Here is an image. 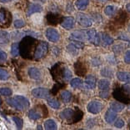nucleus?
I'll return each instance as SVG.
<instances>
[{
	"instance_id": "1",
	"label": "nucleus",
	"mask_w": 130,
	"mask_h": 130,
	"mask_svg": "<svg viewBox=\"0 0 130 130\" xmlns=\"http://www.w3.org/2000/svg\"><path fill=\"white\" fill-rule=\"evenodd\" d=\"M36 39L31 36H26L22 39L19 43V54L24 58H31V55L32 54Z\"/></svg>"
},
{
	"instance_id": "2",
	"label": "nucleus",
	"mask_w": 130,
	"mask_h": 130,
	"mask_svg": "<svg viewBox=\"0 0 130 130\" xmlns=\"http://www.w3.org/2000/svg\"><path fill=\"white\" fill-rule=\"evenodd\" d=\"M7 103L11 107L16 108L19 111L27 110L30 106V103H29L28 99L21 95H17L13 98L7 99Z\"/></svg>"
},
{
	"instance_id": "3",
	"label": "nucleus",
	"mask_w": 130,
	"mask_h": 130,
	"mask_svg": "<svg viewBox=\"0 0 130 130\" xmlns=\"http://www.w3.org/2000/svg\"><path fill=\"white\" fill-rule=\"evenodd\" d=\"M48 51V44L46 42H41L36 46V48L34 50V58L35 59H40L43 58L47 54Z\"/></svg>"
},
{
	"instance_id": "4",
	"label": "nucleus",
	"mask_w": 130,
	"mask_h": 130,
	"mask_svg": "<svg viewBox=\"0 0 130 130\" xmlns=\"http://www.w3.org/2000/svg\"><path fill=\"white\" fill-rule=\"evenodd\" d=\"M113 96L115 99L121 103H123L125 104L130 103V98L128 96V94L123 92V89H122L121 88H115L113 92Z\"/></svg>"
},
{
	"instance_id": "5",
	"label": "nucleus",
	"mask_w": 130,
	"mask_h": 130,
	"mask_svg": "<svg viewBox=\"0 0 130 130\" xmlns=\"http://www.w3.org/2000/svg\"><path fill=\"white\" fill-rule=\"evenodd\" d=\"M32 95L36 99H48L50 96V92L48 89L44 88H36L32 90Z\"/></svg>"
},
{
	"instance_id": "6",
	"label": "nucleus",
	"mask_w": 130,
	"mask_h": 130,
	"mask_svg": "<svg viewBox=\"0 0 130 130\" xmlns=\"http://www.w3.org/2000/svg\"><path fill=\"white\" fill-rule=\"evenodd\" d=\"M77 22L79 23V25H81L82 27H90L92 25V19H90V17H88L87 14L79 13L77 14L76 17Z\"/></svg>"
},
{
	"instance_id": "7",
	"label": "nucleus",
	"mask_w": 130,
	"mask_h": 130,
	"mask_svg": "<svg viewBox=\"0 0 130 130\" xmlns=\"http://www.w3.org/2000/svg\"><path fill=\"white\" fill-rule=\"evenodd\" d=\"M11 23V13L5 9H0V24L8 27Z\"/></svg>"
},
{
	"instance_id": "8",
	"label": "nucleus",
	"mask_w": 130,
	"mask_h": 130,
	"mask_svg": "<svg viewBox=\"0 0 130 130\" xmlns=\"http://www.w3.org/2000/svg\"><path fill=\"white\" fill-rule=\"evenodd\" d=\"M103 108V104L99 101H92L88 104L87 109L91 113L97 114L101 112Z\"/></svg>"
},
{
	"instance_id": "9",
	"label": "nucleus",
	"mask_w": 130,
	"mask_h": 130,
	"mask_svg": "<svg viewBox=\"0 0 130 130\" xmlns=\"http://www.w3.org/2000/svg\"><path fill=\"white\" fill-rule=\"evenodd\" d=\"M46 37L50 42L56 43L60 39V35L56 29L53 28H48L46 31Z\"/></svg>"
},
{
	"instance_id": "10",
	"label": "nucleus",
	"mask_w": 130,
	"mask_h": 130,
	"mask_svg": "<svg viewBox=\"0 0 130 130\" xmlns=\"http://www.w3.org/2000/svg\"><path fill=\"white\" fill-rule=\"evenodd\" d=\"M87 38V34L86 32L81 30H78V31H74L71 34L69 39L72 41H84Z\"/></svg>"
},
{
	"instance_id": "11",
	"label": "nucleus",
	"mask_w": 130,
	"mask_h": 130,
	"mask_svg": "<svg viewBox=\"0 0 130 130\" xmlns=\"http://www.w3.org/2000/svg\"><path fill=\"white\" fill-rule=\"evenodd\" d=\"M63 69H64V68L59 67V64H56L52 68V69H51L52 76H53V78L55 79V80L58 81V79H59V78H63Z\"/></svg>"
},
{
	"instance_id": "12",
	"label": "nucleus",
	"mask_w": 130,
	"mask_h": 130,
	"mask_svg": "<svg viewBox=\"0 0 130 130\" xmlns=\"http://www.w3.org/2000/svg\"><path fill=\"white\" fill-rule=\"evenodd\" d=\"M74 19L73 17H65L62 19L61 21V26L65 29H72L74 27Z\"/></svg>"
},
{
	"instance_id": "13",
	"label": "nucleus",
	"mask_w": 130,
	"mask_h": 130,
	"mask_svg": "<svg viewBox=\"0 0 130 130\" xmlns=\"http://www.w3.org/2000/svg\"><path fill=\"white\" fill-rule=\"evenodd\" d=\"M28 76L30 77V78L34 79V80H36V81L40 80L41 77H42L40 70L35 67L30 68V69H28Z\"/></svg>"
},
{
	"instance_id": "14",
	"label": "nucleus",
	"mask_w": 130,
	"mask_h": 130,
	"mask_svg": "<svg viewBox=\"0 0 130 130\" xmlns=\"http://www.w3.org/2000/svg\"><path fill=\"white\" fill-rule=\"evenodd\" d=\"M74 69H75V73L79 76H84L87 72V69L85 67V65L80 61H78L74 64Z\"/></svg>"
},
{
	"instance_id": "15",
	"label": "nucleus",
	"mask_w": 130,
	"mask_h": 130,
	"mask_svg": "<svg viewBox=\"0 0 130 130\" xmlns=\"http://www.w3.org/2000/svg\"><path fill=\"white\" fill-rule=\"evenodd\" d=\"M43 11V8L42 6L38 4H31L28 6V11H27V14L28 16L31 15L32 13H40V12Z\"/></svg>"
},
{
	"instance_id": "16",
	"label": "nucleus",
	"mask_w": 130,
	"mask_h": 130,
	"mask_svg": "<svg viewBox=\"0 0 130 130\" xmlns=\"http://www.w3.org/2000/svg\"><path fill=\"white\" fill-rule=\"evenodd\" d=\"M73 114H74V111L71 108L64 109L60 113V118L63 120H70L73 119Z\"/></svg>"
},
{
	"instance_id": "17",
	"label": "nucleus",
	"mask_w": 130,
	"mask_h": 130,
	"mask_svg": "<svg viewBox=\"0 0 130 130\" xmlns=\"http://www.w3.org/2000/svg\"><path fill=\"white\" fill-rule=\"evenodd\" d=\"M117 119V113L116 112L112 110V109H108L105 113V121L108 123H113Z\"/></svg>"
},
{
	"instance_id": "18",
	"label": "nucleus",
	"mask_w": 130,
	"mask_h": 130,
	"mask_svg": "<svg viewBox=\"0 0 130 130\" xmlns=\"http://www.w3.org/2000/svg\"><path fill=\"white\" fill-rule=\"evenodd\" d=\"M47 19H48V23L53 24V25H56L59 21H62L61 17L58 15V14L53 13H49L48 14V16H47Z\"/></svg>"
},
{
	"instance_id": "19",
	"label": "nucleus",
	"mask_w": 130,
	"mask_h": 130,
	"mask_svg": "<svg viewBox=\"0 0 130 130\" xmlns=\"http://www.w3.org/2000/svg\"><path fill=\"white\" fill-rule=\"evenodd\" d=\"M85 83L88 89H93L96 86V78L93 75H88L86 78Z\"/></svg>"
},
{
	"instance_id": "20",
	"label": "nucleus",
	"mask_w": 130,
	"mask_h": 130,
	"mask_svg": "<svg viewBox=\"0 0 130 130\" xmlns=\"http://www.w3.org/2000/svg\"><path fill=\"white\" fill-rule=\"evenodd\" d=\"M101 43L103 46H109L113 43V38L107 34H101Z\"/></svg>"
},
{
	"instance_id": "21",
	"label": "nucleus",
	"mask_w": 130,
	"mask_h": 130,
	"mask_svg": "<svg viewBox=\"0 0 130 130\" xmlns=\"http://www.w3.org/2000/svg\"><path fill=\"white\" fill-rule=\"evenodd\" d=\"M117 78L119 81L130 83V73L128 72H118Z\"/></svg>"
},
{
	"instance_id": "22",
	"label": "nucleus",
	"mask_w": 130,
	"mask_h": 130,
	"mask_svg": "<svg viewBox=\"0 0 130 130\" xmlns=\"http://www.w3.org/2000/svg\"><path fill=\"white\" fill-rule=\"evenodd\" d=\"M88 4H89V0H77L75 3L76 8L79 10L86 9Z\"/></svg>"
},
{
	"instance_id": "23",
	"label": "nucleus",
	"mask_w": 130,
	"mask_h": 130,
	"mask_svg": "<svg viewBox=\"0 0 130 130\" xmlns=\"http://www.w3.org/2000/svg\"><path fill=\"white\" fill-rule=\"evenodd\" d=\"M44 128L47 130H56L58 128V126L54 120L48 119L44 123Z\"/></svg>"
},
{
	"instance_id": "24",
	"label": "nucleus",
	"mask_w": 130,
	"mask_h": 130,
	"mask_svg": "<svg viewBox=\"0 0 130 130\" xmlns=\"http://www.w3.org/2000/svg\"><path fill=\"white\" fill-rule=\"evenodd\" d=\"M83 116H84V113L78 108H76V110L74 112V114H73V117L72 119L73 122L71 123H78L82 119H83Z\"/></svg>"
},
{
	"instance_id": "25",
	"label": "nucleus",
	"mask_w": 130,
	"mask_h": 130,
	"mask_svg": "<svg viewBox=\"0 0 130 130\" xmlns=\"http://www.w3.org/2000/svg\"><path fill=\"white\" fill-rule=\"evenodd\" d=\"M110 86V82L107 79H101L99 82V88L101 91H107L108 90Z\"/></svg>"
},
{
	"instance_id": "26",
	"label": "nucleus",
	"mask_w": 130,
	"mask_h": 130,
	"mask_svg": "<svg viewBox=\"0 0 130 130\" xmlns=\"http://www.w3.org/2000/svg\"><path fill=\"white\" fill-rule=\"evenodd\" d=\"M41 117H42V115H41L40 112L35 110V109H31V110H29V112H28V118L30 119L38 120V119H41Z\"/></svg>"
},
{
	"instance_id": "27",
	"label": "nucleus",
	"mask_w": 130,
	"mask_h": 130,
	"mask_svg": "<svg viewBox=\"0 0 130 130\" xmlns=\"http://www.w3.org/2000/svg\"><path fill=\"white\" fill-rule=\"evenodd\" d=\"M110 108L112 109V110L115 111L116 113H118V112L122 111L123 109L124 108V106H123V104H122V103H120L113 102V103H112L110 104Z\"/></svg>"
},
{
	"instance_id": "28",
	"label": "nucleus",
	"mask_w": 130,
	"mask_h": 130,
	"mask_svg": "<svg viewBox=\"0 0 130 130\" xmlns=\"http://www.w3.org/2000/svg\"><path fill=\"white\" fill-rule=\"evenodd\" d=\"M117 11V8L115 7V6H113V5H108L107 7L105 8V14L107 16H113L115 13H116Z\"/></svg>"
},
{
	"instance_id": "29",
	"label": "nucleus",
	"mask_w": 130,
	"mask_h": 130,
	"mask_svg": "<svg viewBox=\"0 0 130 130\" xmlns=\"http://www.w3.org/2000/svg\"><path fill=\"white\" fill-rule=\"evenodd\" d=\"M61 99H63L64 103H69L72 99V93L69 91L65 90L61 93Z\"/></svg>"
},
{
	"instance_id": "30",
	"label": "nucleus",
	"mask_w": 130,
	"mask_h": 130,
	"mask_svg": "<svg viewBox=\"0 0 130 130\" xmlns=\"http://www.w3.org/2000/svg\"><path fill=\"white\" fill-rule=\"evenodd\" d=\"M86 34H87V39L89 41V42L93 43L94 39H95V38H96V35H97L96 31L94 30V29H90V30H88L86 32Z\"/></svg>"
},
{
	"instance_id": "31",
	"label": "nucleus",
	"mask_w": 130,
	"mask_h": 130,
	"mask_svg": "<svg viewBox=\"0 0 130 130\" xmlns=\"http://www.w3.org/2000/svg\"><path fill=\"white\" fill-rule=\"evenodd\" d=\"M70 85L74 88H79L82 87L83 81H82V79L78 78H73V79H72V81L70 82Z\"/></svg>"
},
{
	"instance_id": "32",
	"label": "nucleus",
	"mask_w": 130,
	"mask_h": 130,
	"mask_svg": "<svg viewBox=\"0 0 130 130\" xmlns=\"http://www.w3.org/2000/svg\"><path fill=\"white\" fill-rule=\"evenodd\" d=\"M126 13L124 12L121 11L119 15L117 16L116 19H115V21H116L117 23H119V24H123L125 22V19H126Z\"/></svg>"
},
{
	"instance_id": "33",
	"label": "nucleus",
	"mask_w": 130,
	"mask_h": 130,
	"mask_svg": "<svg viewBox=\"0 0 130 130\" xmlns=\"http://www.w3.org/2000/svg\"><path fill=\"white\" fill-rule=\"evenodd\" d=\"M48 103L50 107L53 108L54 109H58L60 107V103L55 99H49L48 100Z\"/></svg>"
},
{
	"instance_id": "34",
	"label": "nucleus",
	"mask_w": 130,
	"mask_h": 130,
	"mask_svg": "<svg viewBox=\"0 0 130 130\" xmlns=\"http://www.w3.org/2000/svg\"><path fill=\"white\" fill-rule=\"evenodd\" d=\"M9 40L8 34L5 31H0V43H7Z\"/></svg>"
},
{
	"instance_id": "35",
	"label": "nucleus",
	"mask_w": 130,
	"mask_h": 130,
	"mask_svg": "<svg viewBox=\"0 0 130 130\" xmlns=\"http://www.w3.org/2000/svg\"><path fill=\"white\" fill-rule=\"evenodd\" d=\"M11 54L13 56H18L19 54V43H14L11 46Z\"/></svg>"
},
{
	"instance_id": "36",
	"label": "nucleus",
	"mask_w": 130,
	"mask_h": 130,
	"mask_svg": "<svg viewBox=\"0 0 130 130\" xmlns=\"http://www.w3.org/2000/svg\"><path fill=\"white\" fill-rule=\"evenodd\" d=\"M67 49H68V51H69V53H70L71 54H73V55H76V54H78V49L77 47L73 44V43H70L69 45H68L67 47Z\"/></svg>"
},
{
	"instance_id": "37",
	"label": "nucleus",
	"mask_w": 130,
	"mask_h": 130,
	"mask_svg": "<svg viewBox=\"0 0 130 130\" xmlns=\"http://www.w3.org/2000/svg\"><path fill=\"white\" fill-rule=\"evenodd\" d=\"M9 78V73L7 70L0 68V80L5 81Z\"/></svg>"
},
{
	"instance_id": "38",
	"label": "nucleus",
	"mask_w": 130,
	"mask_h": 130,
	"mask_svg": "<svg viewBox=\"0 0 130 130\" xmlns=\"http://www.w3.org/2000/svg\"><path fill=\"white\" fill-rule=\"evenodd\" d=\"M113 70L108 69V68H104L103 69L101 70V75L104 77H108V78H112L113 75Z\"/></svg>"
},
{
	"instance_id": "39",
	"label": "nucleus",
	"mask_w": 130,
	"mask_h": 130,
	"mask_svg": "<svg viewBox=\"0 0 130 130\" xmlns=\"http://www.w3.org/2000/svg\"><path fill=\"white\" fill-rule=\"evenodd\" d=\"M71 77H72V73H71V71L69 69H67V68H64L63 72V78L64 80H69Z\"/></svg>"
},
{
	"instance_id": "40",
	"label": "nucleus",
	"mask_w": 130,
	"mask_h": 130,
	"mask_svg": "<svg viewBox=\"0 0 130 130\" xmlns=\"http://www.w3.org/2000/svg\"><path fill=\"white\" fill-rule=\"evenodd\" d=\"M13 120L14 121V123H15V124L17 126L18 129H21L23 128V120L20 119V118H19V117H13Z\"/></svg>"
},
{
	"instance_id": "41",
	"label": "nucleus",
	"mask_w": 130,
	"mask_h": 130,
	"mask_svg": "<svg viewBox=\"0 0 130 130\" xmlns=\"http://www.w3.org/2000/svg\"><path fill=\"white\" fill-rule=\"evenodd\" d=\"M12 90L8 88H0V93L4 96H10L12 95Z\"/></svg>"
},
{
	"instance_id": "42",
	"label": "nucleus",
	"mask_w": 130,
	"mask_h": 130,
	"mask_svg": "<svg viewBox=\"0 0 130 130\" xmlns=\"http://www.w3.org/2000/svg\"><path fill=\"white\" fill-rule=\"evenodd\" d=\"M25 25H26L25 22L22 19H17L14 21V27L16 28H21L23 27H24Z\"/></svg>"
},
{
	"instance_id": "43",
	"label": "nucleus",
	"mask_w": 130,
	"mask_h": 130,
	"mask_svg": "<svg viewBox=\"0 0 130 130\" xmlns=\"http://www.w3.org/2000/svg\"><path fill=\"white\" fill-rule=\"evenodd\" d=\"M123 125H124V121H123V119L117 120V122L115 123V127H116V128H123Z\"/></svg>"
},
{
	"instance_id": "44",
	"label": "nucleus",
	"mask_w": 130,
	"mask_h": 130,
	"mask_svg": "<svg viewBox=\"0 0 130 130\" xmlns=\"http://www.w3.org/2000/svg\"><path fill=\"white\" fill-rule=\"evenodd\" d=\"M7 58H8L7 54H6L5 52L2 51V50H0V61L4 62V61H5L6 59H7Z\"/></svg>"
},
{
	"instance_id": "45",
	"label": "nucleus",
	"mask_w": 130,
	"mask_h": 130,
	"mask_svg": "<svg viewBox=\"0 0 130 130\" xmlns=\"http://www.w3.org/2000/svg\"><path fill=\"white\" fill-rule=\"evenodd\" d=\"M119 47H120V44H118V45H115L113 47V51L116 53V54H119V53H121L124 49V47H122V48H119Z\"/></svg>"
},
{
	"instance_id": "46",
	"label": "nucleus",
	"mask_w": 130,
	"mask_h": 130,
	"mask_svg": "<svg viewBox=\"0 0 130 130\" xmlns=\"http://www.w3.org/2000/svg\"><path fill=\"white\" fill-rule=\"evenodd\" d=\"M124 61L126 63H130V50L126 52L124 55Z\"/></svg>"
},
{
	"instance_id": "47",
	"label": "nucleus",
	"mask_w": 130,
	"mask_h": 130,
	"mask_svg": "<svg viewBox=\"0 0 130 130\" xmlns=\"http://www.w3.org/2000/svg\"><path fill=\"white\" fill-rule=\"evenodd\" d=\"M61 87H63V84H59V85H54V88L52 89V93L53 94H55L58 93V89H60Z\"/></svg>"
},
{
	"instance_id": "48",
	"label": "nucleus",
	"mask_w": 130,
	"mask_h": 130,
	"mask_svg": "<svg viewBox=\"0 0 130 130\" xmlns=\"http://www.w3.org/2000/svg\"><path fill=\"white\" fill-rule=\"evenodd\" d=\"M108 90L107 91H101V92H100V97L103 98V99H105V98H108Z\"/></svg>"
},
{
	"instance_id": "49",
	"label": "nucleus",
	"mask_w": 130,
	"mask_h": 130,
	"mask_svg": "<svg viewBox=\"0 0 130 130\" xmlns=\"http://www.w3.org/2000/svg\"><path fill=\"white\" fill-rule=\"evenodd\" d=\"M123 89H124L126 92H128V93H130V84H128V85H125V86H123Z\"/></svg>"
},
{
	"instance_id": "50",
	"label": "nucleus",
	"mask_w": 130,
	"mask_h": 130,
	"mask_svg": "<svg viewBox=\"0 0 130 130\" xmlns=\"http://www.w3.org/2000/svg\"><path fill=\"white\" fill-rule=\"evenodd\" d=\"M14 0H0L1 3H4V4H7V3H9V2H13Z\"/></svg>"
},
{
	"instance_id": "51",
	"label": "nucleus",
	"mask_w": 130,
	"mask_h": 130,
	"mask_svg": "<svg viewBox=\"0 0 130 130\" xmlns=\"http://www.w3.org/2000/svg\"><path fill=\"white\" fill-rule=\"evenodd\" d=\"M126 8H127V10H128L130 13V4H128L126 5Z\"/></svg>"
},
{
	"instance_id": "52",
	"label": "nucleus",
	"mask_w": 130,
	"mask_h": 130,
	"mask_svg": "<svg viewBox=\"0 0 130 130\" xmlns=\"http://www.w3.org/2000/svg\"><path fill=\"white\" fill-rule=\"evenodd\" d=\"M38 129H42V127H41V126H38Z\"/></svg>"
},
{
	"instance_id": "53",
	"label": "nucleus",
	"mask_w": 130,
	"mask_h": 130,
	"mask_svg": "<svg viewBox=\"0 0 130 130\" xmlns=\"http://www.w3.org/2000/svg\"><path fill=\"white\" fill-rule=\"evenodd\" d=\"M128 31H129V32H130V25L128 26Z\"/></svg>"
},
{
	"instance_id": "54",
	"label": "nucleus",
	"mask_w": 130,
	"mask_h": 130,
	"mask_svg": "<svg viewBox=\"0 0 130 130\" xmlns=\"http://www.w3.org/2000/svg\"><path fill=\"white\" fill-rule=\"evenodd\" d=\"M101 1H102V2H106L107 0H101Z\"/></svg>"
},
{
	"instance_id": "55",
	"label": "nucleus",
	"mask_w": 130,
	"mask_h": 130,
	"mask_svg": "<svg viewBox=\"0 0 130 130\" xmlns=\"http://www.w3.org/2000/svg\"><path fill=\"white\" fill-rule=\"evenodd\" d=\"M1 103H2V102H1V99H0V105H1Z\"/></svg>"
},
{
	"instance_id": "56",
	"label": "nucleus",
	"mask_w": 130,
	"mask_h": 130,
	"mask_svg": "<svg viewBox=\"0 0 130 130\" xmlns=\"http://www.w3.org/2000/svg\"><path fill=\"white\" fill-rule=\"evenodd\" d=\"M129 128H130V123H129Z\"/></svg>"
},
{
	"instance_id": "57",
	"label": "nucleus",
	"mask_w": 130,
	"mask_h": 130,
	"mask_svg": "<svg viewBox=\"0 0 130 130\" xmlns=\"http://www.w3.org/2000/svg\"><path fill=\"white\" fill-rule=\"evenodd\" d=\"M129 109H130V108H129Z\"/></svg>"
}]
</instances>
